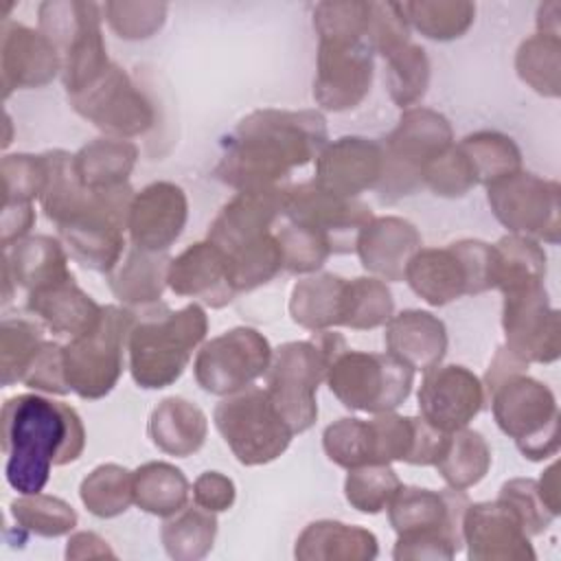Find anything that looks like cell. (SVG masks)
Instances as JSON below:
<instances>
[{"mask_svg":"<svg viewBox=\"0 0 561 561\" xmlns=\"http://www.w3.org/2000/svg\"><path fill=\"white\" fill-rule=\"evenodd\" d=\"M386 353L408 364L412 370L438 366L447 353L445 322L425 309H405L386 322Z\"/></svg>","mask_w":561,"mask_h":561,"instance_id":"f1b7e54d","label":"cell"},{"mask_svg":"<svg viewBox=\"0 0 561 561\" xmlns=\"http://www.w3.org/2000/svg\"><path fill=\"white\" fill-rule=\"evenodd\" d=\"M2 204H33L46 184L44 153H11L0 162Z\"/></svg>","mask_w":561,"mask_h":561,"instance_id":"f5cc1de1","label":"cell"},{"mask_svg":"<svg viewBox=\"0 0 561 561\" xmlns=\"http://www.w3.org/2000/svg\"><path fill=\"white\" fill-rule=\"evenodd\" d=\"M497 500H502L504 504H508L515 511V515L519 517V522L524 524V528L530 537L541 535L550 526V522L557 517L543 504L539 489H537V480H533V478H513V480L504 482Z\"/></svg>","mask_w":561,"mask_h":561,"instance_id":"9f6ffc18","label":"cell"},{"mask_svg":"<svg viewBox=\"0 0 561 561\" xmlns=\"http://www.w3.org/2000/svg\"><path fill=\"white\" fill-rule=\"evenodd\" d=\"M134 504L156 517H171L188 504V480L171 462L151 460L131 471Z\"/></svg>","mask_w":561,"mask_h":561,"instance_id":"8d00e7d4","label":"cell"},{"mask_svg":"<svg viewBox=\"0 0 561 561\" xmlns=\"http://www.w3.org/2000/svg\"><path fill=\"white\" fill-rule=\"evenodd\" d=\"M324 381L344 408L383 414L405 403L414 386V370L390 353L346 346L331 359Z\"/></svg>","mask_w":561,"mask_h":561,"instance_id":"7c38bea8","label":"cell"},{"mask_svg":"<svg viewBox=\"0 0 561 561\" xmlns=\"http://www.w3.org/2000/svg\"><path fill=\"white\" fill-rule=\"evenodd\" d=\"M375 50L366 39H318L313 99L329 112L357 107L373 85Z\"/></svg>","mask_w":561,"mask_h":561,"instance_id":"d6986e66","label":"cell"},{"mask_svg":"<svg viewBox=\"0 0 561 561\" xmlns=\"http://www.w3.org/2000/svg\"><path fill=\"white\" fill-rule=\"evenodd\" d=\"M370 24V2L327 0L313 9L318 39H366Z\"/></svg>","mask_w":561,"mask_h":561,"instance_id":"816d5d0a","label":"cell"},{"mask_svg":"<svg viewBox=\"0 0 561 561\" xmlns=\"http://www.w3.org/2000/svg\"><path fill=\"white\" fill-rule=\"evenodd\" d=\"M515 70L537 94L557 99L561 94V37L539 31L526 37L515 53Z\"/></svg>","mask_w":561,"mask_h":561,"instance_id":"60d3db41","label":"cell"},{"mask_svg":"<svg viewBox=\"0 0 561 561\" xmlns=\"http://www.w3.org/2000/svg\"><path fill=\"white\" fill-rule=\"evenodd\" d=\"M68 250L59 239L48 234H31L4 248V302L11 300V287L26 294L72 276L68 267Z\"/></svg>","mask_w":561,"mask_h":561,"instance_id":"83f0119b","label":"cell"},{"mask_svg":"<svg viewBox=\"0 0 561 561\" xmlns=\"http://www.w3.org/2000/svg\"><path fill=\"white\" fill-rule=\"evenodd\" d=\"M322 449L331 462L342 469L364 465H386L381 451L379 425L373 419L344 416L333 421L322 432Z\"/></svg>","mask_w":561,"mask_h":561,"instance_id":"d590c367","label":"cell"},{"mask_svg":"<svg viewBox=\"0 0 561 561\" xmlns=\"http://www.w3.org/2000/svg\"><path fill=\"white\" fill-rule=\"evenodd\" d=\"M18 530L37 537H64L77 526V511L61 497L33 493L20 495L9 504Z\"/></svg>","mask_w":561,"mask_h":561,"instance_id":"bcb514c9","label":"cell"},{"mask_svg":"<svg viewBox=\"0 0 561 561\" xmlns=\"http://www.w3.org/2000/svg\"><path fill=\"white\" fill-rule=\"evenodd\" d=\"M169 254L129 245L107 274V285L125 307H147L162 298L169 274Z\"/></svg>","mask_w":561,"mask_h":561,"instance_id":"d6a6232c","label":"cell"},{"mask_svg":"<svg viewBox=\"0 0 561 561\" xmlns=\"http://www.w3.org/2000/svg\"><path fill=\"white\" fill-rule=\"evenodd\" d=\"M458 147L469 158L478 184H493L515 171H522V151L515 140L500 131H476L465 136Z\"/></svg>","mask_w":561,"mask_h":561,"instance_id":"b9f144b4","label":"cell"},{"mask_svg":"<svg viewBox=\"0 0 561 561\" xmlns=\"http://www.w3.org/2000/svg\"><path fill=\"white\" fill-rule=\"evenodd\" d=\"M434 467L449 489L467 491L486 476L491 467V447L480 432L469 427L456 430L449 434Z\"/></svg>","mask_w":561,"mask_h":561,"instance_id":"74e56055","label":"cell"},{"mask_svg":"<svg viewBox=\"0 0 561 561\" xmlns=\"http://www.w3.org/2000/svg\"><path fill=\"white\" fill-rule=\"evenodd\" d=\"M274 348L252 327H234L204 342L193 362L197 386L217 397L250 388L270 368Z\"/></svg>","mask_w":561,"mask_h":561,"instance_id":"5bb4252c","label":"cell"},{"mask_svg":"<svg viewBox=\"0 0 561 561\" xmlns=\"http://www.w3.org/2000/svg\"><path fill=\"white\" fill-rule=\"evenodd\" d=\"M206 333L208 316L197 302L178 311L160 305V309L138 313L127 340L129 373L136 386L160 390L175 383Z\"/></svg>","mask_w":561,"mask_h":561,"instance_id":"277c9868","label":"cell"},{"mask_svg":"<svg viewBox=\"0 0 561 561\" xmlns=\"http://www.w3.org/2000/svg\"><path fill=\"white\" fill-rule=\"evenodd\" d=\"M469 504L465 491L401 486L388 504V519L397 533L392 557L454 559L462 548V515Z\"/></svg>","mask_w":561,"mask_h":561,"instance_id":"5b68a950","label":"cell"},{"mask_svg":"<svg viewBox=\"0 0 561 561\" xmlns=\"http://www.w3.org/2000/svg\"><path fill=\"white\" fill-rule=\"evenodd\" d=\"M22 383L26 388L48 392V394H68L70 388L64 375V346L46 340L42 351L24 373Z\"/></svg>","mask_w":561,"mask_h":561,"instance_id":"680465c9","label":"cell"},{"mask_svg":"<svg viewBox=\"0 0 561 561\" xmlns=\"http://www.w3.org/2000/svg\"><path fill=\"white\" fill-rule=\"evenodd\" d=\"M329 142L318 110H254L224 138L215 178L239 191L280 188Z\"/></svg>","mask_w":561,"mask_h":561,"instance_id":"7a4b0ae2","label":"cell"},{"mask_svg":"<svg viewBox=\"0 0 561 561\" xmlns=\"http://www.w3.org/2000/svg\"><path fill=\"white\" fill-rule=\"evenodd\" d=\"M26 309L37 316L53 333L77 337L90 331L103 311V305L92 300L77 283L75 276L39 287L26 294Z\"/></svg>","mask_w":561,"mask_h":561,"instance_id":"f546056e","label":"cell"},{"mask_svg":"<svg viewBox=\"0 0 561 561\" xmlns=\"http://www.w3.org/2000/svg\"><path fill=\"white\" fill-rule=\"evenodd\" d=\"M136 160L138 147L127 138L114 136L94 138L72 153L75 173L88 188H112L127 184Z\"/></svg>","mask_w":561,"mask_h":561,"instance_id":"e575fe53","label":"cell"},{"mask_svg":"<svg viewBox=\"0 0 561 561\" xmlns=\"http://www.w3.org/2000/svg\"><path fill=\"white\" fill-rule=\"evenodd\" d=\"M0 70L2 96L9 99L13 90L48 85L61 75V57L42 31L7 18L0 31Z\"/></svg>","mask_w":561,"mask_h":561,"instance_id":"d4e9b609","label":"cell"},{"mask_svg":"<svg viewBox=\"0 0 561 561\" xmlns=\"http://www.w3.org/2000/svg\"><path fill=\"white\" fill-rule=\"evenodd\" d=\"M454 145L449 121L430 107L414 105L401 112L397 127L381 140L383 175L377 184L381 202H397L423 188V173Z\"/></svg>","mask_w":561,"mask_h":561,"instance_id":"30bf717a","label":"cell"},{"mask_svg":"<svg viewBox=\"0 0 561 561\" xmlns=\"http://www.w3.org/2000/svg\"><path fill=\"white\" fill-rule=\"evenodd\" d=\"M46 184L39 195L44 215L57 226L59 241L70 259L88 270L110 274L123 259L125 232L134 188H88L79 182L72 153L64 149L44 151Z\"/></svg>","mask_w":561,"mask_h":561,"instance_id":"6da1fadb","label":"cell"},{"mask_svg":"<svg viewBox=\"0 0 561 561\" xmlns=\"http://www.w3.org/2000/svg\"><path fill=\"white\" fill-rule=\"evenodd\" d=\"M103 557H110V559L116 557V552L107 546L103 537L90 530L70 535L66 546V559H103Z\"/></svg>","mask_w":561,"mask_h":561,"instance_id":"6125c7cd","label":"cell"},{"mask_svg":"<svg viewBox=\"0 0 561 561\" xmlns=\"http://www.w3.org/2000/svg\"><path fill=\"white\" fill-rule=\"evenodd\" d=\"M410 24L399 2H370L368 44L383 59L410 42Z\"/></svg>","mask_w":561,"mask_h":561,"instance_id":"6f0895ef","label":"cell"},{"mask_svg":"<svg viewBox=\"0 0 561 561\" xmlns=\"http://www.w3.org/2000/svg\"><path fill=\"white\" fill-rule=\"evenodd\" d=\"M283 188L239 191L228 199L213 219L206 239L215 243L224 256L250 250L274 234L283 215Z\"/></svg>","mask_w":561,"mask_h":561,"instance_id":"44dd1931","label":"cell"},{"mask_svg":"<svg viewBox=\"0 0 561 561\" xmlns=\"http://www.w3.org/2000/svg\"><path fill=\"white\" fill-rule=\"evenodd\" d=\"M559 462H552L543 473L541 478L537 480V489H539V495L543 500V504L554 513L559 515L561 511V491H559Z\"/></svg>","mask_w":561,"mask_h":561,"instance_id":"be15d7a7","label":"cell"},{"mask_svg":"<svg viewBox=\"0 0 561 561\" xmlns=\"http://www.w3.org/2000/svg\"><path fill=\"white\" fill-rule=\"evenodd\" d=\"M167 285L175 296L197 298L213 309L226 307L237 296L230 285L226 256L208 239L184 248L171 259Z\"/></svg>","mask_w":561,"mask_h":561,"instance_id":"4316f807","label":"cell"},{"mask_svg":"<svg viewBox=\"0 0 561 561\" xmlns=\"http://www.w3.org/2000/svg\"><path fill=\"white\" fill-rule=\"evenodd\" d=\"M403 486L390 465H364L348 469L344 480L346 502L366 515H377L388 508L394 493Z\"/></svg>","mask_w":561,"mask_h":561,"instance_id":"681fc988","label":"cell"},{"mask_svg":"<svg viewBox=\"0 0 561 561\" xmlns=\"http://www.w3.org/2000/svg\"><path fill=\"white\" fill-rule=\"evenodd\" d=\"M33 224H35L33 204H2V217H0L2 248H9L15 241L28 237Z\"/></svg>","mask_w":561,"mask_h":561,"instance_id":"94428289","label":"cell"},{"mask_svg":"<svg viewBox=\"0 0 561 561\" xmlns=\"http://www.w3.org/2000/svg\"><path fill=\"white\" fill-rule=\"evenodd\" d=\"M495 245L480 239H460L445 248H421L408 263L403 280L432 307L462 296L495 289Z\"/></svg>","mask_w":561,"mask_h":561,"instance_id":"52a82bcc","label":"cell"},{"mask_svg":"<svg viewBox=\"0 0 561 561\" xmlns=\"http://www.w3.org/2000/svg\"><path fill=\"white\" fill-rule=\"evenodd\" d=\"M410 28L436 42L462 37L476 20V4L467 0L399 2Z\"/></svg>","mask_w":561,"mask_h":561,"instance_id":"ab89813d","label":"cell"},{"mask_svg":"<svg viewBox=\"0 0 561 561\" xmlns=\"http://www.w3.org/2000/svg\"><path fill=\"white\" fill-rule=\"evenodd\" d=\"M101 4L81 0H46L37 7L39 31L61 57L66 94H79L110 66L101 31Z\"/></svg>","mask_w":561,"mask_h":561,"instance_id":"9c48e42d","label":"cell"},{"mask_svg":"<svg viewBox=\"0 0 561 561\" xmlns=\"http://www.w3.org/2000/svg\"><path fill=\"white\" fill-rule=\"evenodd\" d=\"M421 245L423 237L416 226L397 215L373 217L355 239L362 267L375 278L390 283L403 280L405 267Z\"/></svg>","mask_w":561,"mask_h":561,"instance_id":"484cf974","label":"cell"},{"mask_svg":"<svg viewBox=\"0 0 561 561\" xmlns=\"http://www.w3.org/2000/svg\"><path fill=\"white\" fill-rule=\"evenodd\" d=\"M72 110L114 138H134L156 125V107L147 92L116 64L92 85L68 96Z\"/></svg>","mask_w":561,"mask_h":561,"instance_id":"2e32d148","label":"cell"},{"mask_svg":"<svg viewBox=\"0 0 561 561\" xmlns=\"http://www.w3.org/2000/svg\"><path fill=\"white\" fill-rule=\"evenodd\" d=\"M493 245L497 256L495 289L506 291L528 283H543L548 256L539 241L522 234H506Z\"/></svg>","mask_w":561,"mask_h":561,"instance_id":"f6af8a7d","label":"cell"},{"mask_svg":"<svg viewBox=\"0 0 561 561\" xmlns=\"http://www.w3.org/2000/svg\"><path fill=\"white\" fill-rule=\"evenodd\" d=\"M419 412L440 432L469 427L484 405V383L469 368L458 364L425 370L419 386Z\"/></svg>","mask_w":561,"mask_h":561,"instance_id":"ffe728a7","label":"cell"},{"mask_svg":"<svg viewBox=\"0 0 561 561\" xmlns=\"http://www.w3.org/2000/svg\"><path fill=\"white\" fill-rule=\"evenodd\" d=\"M383 175L381 140L364 136H342L327 142L316 156L313 182L342 197H359L377 188Z\"/></svg>","mask_w":561,"mask_h":561,"instance_id":"cb8c5ba5","label":"cell"},{"mask_svg":"<svg viewBox=\"0 0 561 561\" xmlns=\"http://www.w3.org/2000/svg\"><path fill=\"white\" fill-rule=\"evenodd\" d=\"M430 59L423 46L408 42L386 57V88L392 103L401 110L414 107L430 85Z\"/></svg>","mask_w":561,"mask_h":561,"instance_id":"7dc6e473","label":"cell"},{"mask_svg":"<svg viewBox=\"0 0 561 561\" xmlns=\"http://www.w3.org/2000/svg\"><path fill=\"white\" fill-rule=\"evenodd\" d=\"M423 186L440 197H462L478 186L476 171L458 145L443 151L423 173Z\"/></svg>","mask_w":561,"mask_h":561,"instance_id":"11a10c76","label":"cell"},{"mask_svg":"<svg viewBox=\"0 0 561 561\" xmlns=\"http://www.w3.org/2000/svg\"><path fill=\"white\" fill-rule=\"evenodd\" d=\"M342 348H346V340L333 331H318L309 340L274 348L265 373V392L294 434H302L316 423L318 388Z\"/></svg>","mask_w":561,"mask_h":561,"instance_id":"8992f818","label":"cell"},{"mask_svg":"<svg viewBox=\"0 0 561 561\" xmlns=\"http://www.w3.org/2000/svg\"><path fill=\"white\" fill-rule=\"evenodd\" d=\"M344 289L346 278L331 272L300 278L289 296L291 320L313 333L342 327Z\"/></svg>","mask_w":561,"mask_h":561,"instance_id":"836d02e7","label":"cell"},{"mask_svg":"<svg viewBox=\"0 0 561 561\" xmlns=\"http://www.w3.org/2000/svg\"><path fill=\"white\" fill-rule=\"evenodd\" d=\"M138 313L131 307L105 305L99 322L64 344V375L70 392L81 399H101L123 375L129 331Z\"/></svg>","mask_w":561,"mask_h":561,"instance_id":"8fae6325","label":"cell"},{"mask_svg":"<svg viewBox=\"0 0 561 561\" xmlns=\"http://www.w3.org/2000/svg\"><path fill=\"white\" fill-rule=\"evenodd\" d=\"M506 351L526 364H552L561 355V313L550 307L543 283L502 291Z\"/></svg>","mask_w":561,"mask_h":561,"instance_id":"e0dca14e","label":"cell"},{"mask_svg":"<svg viewBox=\"0 0 561 561\" xmlns=\"http://www.w3.org/2000/svg\"><path fill=\"white\" fill-rule=\"evenodd\" d=\"M79 497L94 517H118L134 504L131 471L116 462L99 465L81 480Z\"/></svg>","mask_w":561,"mask_h":561,"instance_id":"7bdbcfd3","label":"cell"},{"mask_svg":"<svg viewBox=\"0 0 561 561\" xmlns=\"http://www.w3.org/2000/svg\"><path fill=\"white\" fill-rule=\"evenodd\" d=\"M559 11H561V4L557 0L541 4L537 11V31L559 35Z\"/></svg>","mask_w":561,"mask_h":561,"instance_id":"e7e4bbea","label":"cell"},{"mask_svg":"<svg viewBox=\"0 0 561 561\" xmlns=\"http://www.w3.org/2000/svg\"><path fill=\"white\" fill-rule=\"evenodd\" d=\"M377 552L379 541L368 528L335 519L311 522L294 548L300 561H370Z\"/></svg>","mask_w":561,"mask_h":561,"instance_id":"4dcf8cb0","label":"cell"},{"mask_svg":"<svg viewBox=\"0 0 561 561\" xmlns=\"http://www.w3.org/2000/svg\"><path fill=\"white\" fill-rule=\"evenodd\" d=\"M42 327L26 318H4L0 324V379L9 388L22 381L24 373L44 346Z\"/></svg>","mask_w":561,"mask_h":561,"instance_id":"c3c4849f","label":"cell"},{"mask_svg":"<svg viewBox=\"0 0 561 561\" xmlns=\"http://www.w3.org/2000/svg\"><path fill=\"white\" fill-rule=\"evenodd\" d=\"M105 22L121 39H147L158 33L167 18L164 2H105Z\"/></svg>","mask_w":561,"mask_h":561,"instance_id":"db71d44e","label":"cell"},{"mask_svg":"<svg viewBox=\"0 0 561 561\" xmlns=\"http://www.w3.org/2000/svg\"><path fill=\"white\" fill-rule=\"evenodd\" d=\"M561 186L528 171H515L486 186V202L495 219L511 234L557 243L561 230Z\"/></svg>","mask_w":561,"mask_h":561,"instance_id":"9a60e30c","label":"cell"},{"mask_svg":"<svg viewBox=\"0 0 561 561\" xmlns=\"http://www.w3.org/2000/svg\"><path fill=\"white\" fill-rule=\"evenodd\" d=\"M497 427L511 436L524 458L537 462L559 451V405L554 392L526 375L511 370L484 386Z\"/></svg>","mask_w":561,"mask_h":561,"instance_id":"ba28073f","label":"cell"},{"mask_svg":"<svg viewBox=\"0 0 561 561\" xmlns=\"http://www.w3.org/2000/svg\"><path fill=\"white\" fill-rule=\"evenodd\" d=\"M4 478L20 495L42 493L50 469L83 454L85 427L77 410L42 394H15L0 412Z\"/></svg>","mask_w":561,"mask_h":561,"instance_id":"3957f363","label":"cell"},{"mask_svg":"<svg viewBox=\"0 0 561 561\" xmlns=\"http://www.w3.org/2000/svg\"><path fill=\"white\" fill-rule=\"evenodd\" d=\"M394 316V298L386 280L375 276L346 278L342 327L368 331L383 327Z\"/></svg>","mask_w":561,"mask_h":561,"instance_id":"ee69618b","label":"cell"},{"mask_svg":"<svg viewBox=\"0 0 561 561\" xmlns=\"http://www.w3.org/2000/svg\"><path fill=\"white\" fill-rule=\"evenodd\" d=\"M237 500L234 482L221 471H204L193 482V502L210 513L228 511Z\"/></svg>","mask_w":561,"mask_h":561,"instance_id":"91938a15","label":"cell"},{"mask_svg":"<svg viewBox=\"0 0 561 561\" xmlns=\"http://www.w3.org/2000/svg\"><path fill=\"white\" fill-rule=\"evenodd\" d=\"M283 217L320 234L333 254H346L375 215L359 197H342L311 180L283 188Z\"/></svg>","mask_w":561,"mask_h":561,"instance_id":"ac0fdd59","label":"cell"},{"mask_svg":"<svg viewBox=\"0 0 561 561\" xmlns=\"http://www.w3.org/2000/svg\"><path fill=\"white\" fill-rule=\"evenodd\" d=\"M213 421L232 456L245 467H259L285 454L294 432L272 405L265 388L250 386L224 397Z\"/></svg>","mask_w":561,"mask_h":561,"instance_id":"4fadbf2b","label":"cell"},{"mask_svg":"<svg viewBox=\"0 0 561 561\" xmlns=\"http://www.w3.org/2000/svg\"><path fill=\"white\" fill-rule=\"evenodd\" d=\"M208 436V419L195 403L182 397L162 399L149 416L151 443L175 458L193 456Z\"/></svg>","mask_w":561,"mask_h":561,"instance_id":"1f68e13d","label":"cell"},{"mask_svg":"<svg viewBox=\"0 0 561 561\" xmlns=\"http://www.w3.org/2000/svg\"><path fill=\"white\" fill-rule=\"evenodd\" d=\"M217 535L215 513L202 506H184L180 513L167 517L160 528V539L167 554L175 561L204 559L213 550Z\"/></svg>","mask_w":561,"mask_h":561,"instance_id":"f35d334b","label":"cell"},{"mask_svg":"<svg viewBox=\"0 0 561 561\" xmlns=\"http://www.w3.org/2000/svg\"><path fill=\"white\" fill-rule=\"evenodd\" d=\"M462 543L471 561H533L530 535L502 500L467 504L462 515Z\"/></svg>","mask_w":561,"mask_h":561,"instance_id":"7402d4cb","label":"cell"},{"mask_svg":"<svg viewBox=\"0 0 561 561\" xmlns=\"http://www.w3.org/2000/svg\"><path fill=\"white\" fill-rule=\"evenodd\" d=\"M274 234L280 243V252H283V265L285 272L291 274H313L318 272L327 259L333 254L329 243L316 234L309 228H302L289 219H285L280 215Z\"/></svg>","mask_w":561,"mask_h":561,"instance_id":"f907efd6","label":"cell"},{"mask_svg":"<svg viewBox=\"0 0 561 561\" xmlns=\"http://www.w3.org/2000/svg\"><path fill=\"white\" fill-rule=\"evenodd\" d=\"M188 219V199L182 186L169 180L147 184L134 193L127 234L131 245L149 252H167L182 234Z\"/></svg>","mask_w":561,"mask_h":561,"instance_id":"603a6c76","label":"cell"}]
</instances>
